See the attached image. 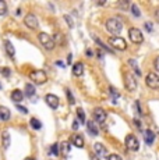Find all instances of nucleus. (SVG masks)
<instances>
[{"label":"nucleus","instance_id":"nucleus-1","mask_svg":"<svg viewBox=\"0 0 159 160\" xmlns=\"http://www.w3.org/2000/svg\"><path fill=\"white\" fill-rule=\"evenodd\" d=\"M106 29H108L110 33H113V35L117 36V33H120L123 29V24L119 18H109L106 21Z\"/></svg>","mask_w":159,"mask_h":160},{"label":"nucleus","instance_id":"nucleus-2","mask_svg":"<svg viewBox=\"0 0 159 160\" xmlns=\"http://www.w3.org/2000/svg\"><path fill=\"white\" fill-rule=\"evenodd\" d=\"M38 38H39V42L42 43V46H43L45 49H48V50H52V49L55 47V41L52 39V36H50L49 33L41 32Z\"/></svg>","mask_w":159,"mask_h":160},{"label":"nucleus","instance_id":"nucleus-3","mask_svg":"<svg viewBox=\"0 0 159 160\" xmlns=\"http://www.w3.org/2000/svg\"><path fill=\"white\" fill-rule=\"evenodd\" d=\"M124 85H126V88H127L130 92H134L137 89V85H138V82H137V78L134 74L131 73H127L126 75H124Z\"/></svg>","mask_w":159,"mask_h":160},{"label":"nucleus","instance_id":"nucleus-4","mask_svg":"<svg viewBox=\"0 0 159 160\" xmlns=\"http://www.w3.org/2000/svg\"><path fill=\"white\" fill-rule=\"evenodd\" d=\"M145 84L151 89H159V75L155 73H148L145 77Z\"/></svg>","mask_w":159,"mask_h":160},{"label":"nucleus","instance_id":"nucleus-5","mask_svg":"<svg viewBox=\"0 0 159 160\" xmlns=\"http://www.w3.org/2000/svg\"><path fill=\"white\" fill-rule=\"evenodd\" d=\"M128 38H130V41L133 43H142L144 41V36H142V32L138 29V28H130V31H128Z\"/></svg>","mask_w":159,"mask_h":160},{"label":"nucleus","instance_id":"nucleus-6","mask_svg":"<svg viewBox=\"0 0 159 160\" xmlns=\"http://www.w3.org/2000/svg\"><path fill=\"white\" fill-rule=\"evenodd\" d=\"M29 77H31L32 82L38 84V85H42V84L46 82V74L43 73L42 70H35V71H32Z\"/></svg>","mask_w":159,"mask_h":160},{"label":"nucleus","instance_id":"nucleus-7","mask_svg":"<svg viewBox=\"0 0 159 160\" xmlns=\"http://www.w3.org/2000/svg\"><path fill=\"white\" fill-rule=\"evenodd\" d=\"M109 43L113 46L114 49H117V50H126L127 49V43L126 41L120 36H113L109 39Z\"/></svg>","mask_w":159,"mask_h":160},{"label":"nucleus","instance_id":"nucleus-8","mask_svg":"<svg viewBox=\"0 0 159 160\" xmlns=\"http://www.w3.org/2000/svg\"><path fill=\"white\" fill-rule=\"evenodd\" d=\"M126 146H127V149H130L131 152L138 151V148H140V142H138V139L136 138V135L130 134V135L126 138Z\"/></svg>","mask_w":159,"mask_h":160},{"label":"nucleus","instance_id":"nucleus-9","mask_svg":"<svg viewBox=\"0 0 159 160\" xmlns=\"http://www.w3.org/2000/svg\"><path fill=\"white\" fill-rule=\"evenodd\" d=\"M24 24H25L29 29H37L38 28V18L34 14H28V15H25V18H24Z\"/></svg>","mask_w":159,"mask_h":160},{"label":"nucleus","instance_id":"nucleus-10","mask_svg":"<svg viewBox=\"0 0 159 160\" xmlns=\"http://www.w3.org/2000/svg\"><path fill=\"white\" fill-rule=\"evenodd\" d=\"M45 102L48 103L49 107H52V109H57V107H59V97L55 95H52V93L45 96Z\"/></svg>","mask_w":159,"mask_h":160},{"label":"nucleus","instance_id":"nucleus-11","mask_svg":"<svg viewBox=\"0 0 159 160\" xmlns=\"http://www.w3.org/2000/svg\"><path fill=\"white\" fill-rule=\"evenodd\" d=\"M94 120L99 124L105 123V120H106V113H105V110L99 109V107L94 110Z\"/></svg>","mask_w":159,"mask_h":160},{"label":"nucleus","instance_id":"nucleus-12","mask_svg":"<svg viewBox=\"0 0 159 160\" xmlns=\"http://www.w3.org/2000/svg\"><path fill=\"white\" fill-rule=\"evenodd\" d=\"M94 149H95V155L98 156V157H106L108 156V151H106V148L102 145V143H99V142H96L95 145H94Z\"/></svg>","mask_w":159,"mask_h":160},{"label":"nucleus","instance_id":"nucleus-13","mask_svg":"<svg viewBox=\"0 0 159 160\" xmlns=\"http://www.w3.org/2000/svg\"><path fill=\"white\" fill-rule=\"evenodd\" d=\"M70 142L73 143L74 146L84 148V139H82V137H81V135H78V134H73L71 138H70Z\"/></svg>","mask_w":159,"mask_h":160},{"label":"nucleus","instance_id":"nucleus-14","mask_svg":"<svg viewBox=\"0 0 159 160\" xmlns=\"http://www.w3.org/2000/svg\"><path fill=\"white\" fill-rule=\"evenodd\" d=\"M84 73V64L82 63H75L73 65V74L75 77H81Z\"/></svg>","mask_w":159,"mask_h":160},{"label":"nucleus","instance_id":"nucleus-15","mask_svg":"<svg viewBox=\"0 0 159 160\" xmlns=\"http://www.w3.org/2000/svg\"><path fill=\"white\" fill-rule=\"evenodd\" d=\"M23 97H24V93L20 89H14L13 92H11V99H13L15 103H18V102L23 100Z\"/></svg>","mask_w":159,"mask_h":160},{"label":"nucleus","instance_id":"nucleus-16","mask_svg":"<svg viewBox=\"0 0 159 160\" xmlns=\"http://www.w3.org/2000/svg\"><path fill=\"white\" fill-rule=\"evenodd\" d=\"M68 153H70V143L64 141L63 143L60 145V155L63 156V157H67Z\"/></svg>","mask_w":159,"mask_h":160},{"label":"nucleus","instance_id":"nucleus-17","mask_svg":"<svg viewBox=\"0 0 159 160\" xmlns=\"http://www.w3.org/2000/svg\"><path fill=\"white\" fill-rule=\"evenodd\" d=\"M10 142H11L10 134L7 132V131H4V132L1 134V143H3V148H4V149H7V148L10 146Z\"/></svg>","mask_w":159,"mask_h":160},{"label":"nucleus","instance_id":"nucleus-18","mask_svg":"<svg viewBox=\"0 0 159 160\" xmlns=\"http://www.w3.org/2000/svg\"><path fill=\"white\" fill-rule=\"evenodd\" d=\"M10 116H11L10 114V110L7 107H4V106H0V119L7 121L10 119Z\"/></svg>","mask_w":159,"mask_h":160},{"label":"nucleus","instance_id":"nucleus-19","mask_svg":"<svg viewBox=\"0 0 159 160\" xmlns=\"http://www.w3.org/2000/svg\"><path fill=\"white\" fill-rule=\"evenodd\" d=\"M86 128H88V131H89L91 135H94V137L98 135V127L95 125L94 121H88V123H86Z\"/></svg>","mask_w":159,"mask_h":160},{"label":"nucleus","instance_id":"nucleus-20","mask_svg":"<svg viewBox=\"0 0 159 160\" xmlns=\"http://www.w3.org/2000/svg\"><path fill=\"white\" fill-rule=\"evenodd\" d=\"M4 47H6V52H7V55H9L10 57H14V55H15V50H14V46L11 45V42H6V43H4Z\"/></svg>","mask_w":159,"mask_h":160},{"label":"nucleus","instance_id":"nucleus-21","mask_svg":"<svg viewBox=\"0 0 159 160\" xmlns=\"http://www.w3.org/2000/svg\"><path fill=\"white\" fill-rule=\"evenodd\" d=\"M144 135H145V142H147V143H148V145H152V142H154V139H155L154 132L148 129V131H145V134H144Z\"/></svg>","mask_w":159,"mask_h":160},{"label":"nucleus","instance_id":"nucleus-22","mask_svg":"<svg viewBox=\"0 0 159 160\" xmlns=\"http://www.w3.org/2000/svg\"><path fill=\"white\" fill-rule=\"evenodd\" d=\"M25 95H27L28 97H32V96L35 95V88L32 87L31 84H27V85H25Z\"/></svg>","mask_w":159,"mask_h":160},{"label":"nucleus","instance_id":"nucleus-23","mask_svg":"<svg viewBox=\"0 0 159 160\" xmlns=\"http://www.w3.org/2000/svg\"><path fill=\"white\" fill-rule=\"evenodd\" d=\"M29 124H31V127L34 128V129H41V128H42L41 121H39L38 119H35V117H32L31 121H29Z\"/></svg>","mask_w":159,"mask_h":160},{"label":"nucleus","instance_id":"nucleus-24","mask_svg":"<svg viewBox=\"0 0 159 160\" xmlns=\"http://www.w3.org/2000/svg\"><path fill=\"white\" fill-rule=\"evenodd\" d=\"M77 114H78V121H80V123H85V113H84V110L78 109Z\"/></svg>","mask_w":159,"mask_h":160},{"label":"nucleus","instance_id":"nucleus-25","mask_svg":"<svg viewBox=\"0 0 159 160\" xmlns=\"http://www.w3.org/2000/svg\"><path fill=\"white\" fill-rule=\"evenodd\" d=\"M128 64H130V65H133V70H134V71H136V74L138 75V77H140V75H141V71H140V68L137 67V63H136V61H134V60H128Z\"/></svg>","mask_w":159,"mask_h":160},{"label":"nucleus","instance_id":"nucleus-26","mask_svg":"<svg viewBox=\"0 0 159 160\" xmlns=\"http://www.w3.org/2000/svg\"><path fill=\"white\" fill-rule=\"evenodd\" d=\"M6 11H7V4L3 0H0V15H4Z\"/></svg>","mask_w":159,"mask_h":160},{"label":"nucleus","instance_id":"nucleus-27","mask_svg":"<svg viewBox=\"0 0 159 160\" xmlns=\"http://www.w3.org/2000/svg\"><path fill=\"white\" fill-rule=\"evenodd\" d=\"M66 93H67V97H68V103L70 105H74V96L71 95V92H70V89H66Z\"/></svg>","mask_w":159,"mask_h":160},{"label":"nucleus","instance_id":"nucleus-28","mask_svg":"<svg viewBox=\"0 0 159 160\" xmlns=\"http://www.w3.org/2000/svg\"><path fill=\"white\" fill-rule=\"evenodd\" d=\"M50 151H52V153H53L55 156H57L59 155V145H57V143H53L52 148H50Z\"/></svg>","mask_w":159,"mask_h":160},{"label":"nucleus","instance_id":"nucleus-29","mask_svg":"<svg viewBox=\"0 0 159 160\" xmlns=\"http://www.w3.org/2000/svg\"><path fill=\"white\" fill-rule=\"evenodd\" d=\"M131 10H133V14H134L136 17H140V15H141L140 9H138V7H137L136 4H133V6H131Z\"/></svg>","mask_w":159,"mask_h":160},{"label":"nucleus","instance_id":"nucleus-30","mask_svg":"<svg viewBox=\"0 0 159 160\" xmlns=\"http://www.w3.org/2000/svg\"><path fill=\"white\" fill-rule=\"evenodd\" d=\"M1 74H3L4 77H10V74H11V71H10V70L7 68V67H3V68H1Z\"/></svg>","mask_w":159,"mask_h":160},{"label":"nucleus","instance_id":"nucleus-31","mask_svg":"<svg viewBox=\"0 0 159 160\" xmlns=\"http://www.w3.org/2000/svg\"><path fill=\"white\" fill-rule=\"evenodd\" d=\"M64 20H66V21H67L68 27H70V28L73 27V20H71V17H70V15H64Z\"/></svg>","mask_w":159,"mask_h":160},{"label":"nucleus","instance_id":"nucleus-32","mask_svg":"<svg viewBox=\"0 0 159 160\" xmlns=\"http://www.w3.org/2000/svg\"><path fill=\"white\" fill-rule=\"evenodd\" d=\"M109 91H110V93L113 95V99H117V97H119V92L114 91V88H109Z\"/></svg>","mask_w":159,"mask_h":160},{"label":"nucleus","instance_id":"nucleus-33","mask_svg":"<svg viewBox=\"0 0 159 160\" xmlns=\"http://www.w3.org/2000/svg\"><path fill=\"white\" fill-rule=\"evenodd\" d=\"M17 109L23 113V114H27L28 113V110H27V107H24V106H20V105H17Z\"/></svg>","mask_w":159,"mask_h":160},{"label":"nucleus","instance_id":"nucleus-34","mask_svg":"<svg viewBox=\"0 0 159 160\" xmlns=\"http://www.w3.org/2000/svg\"><path fill=\"white\" fill-rule=\"evenodd\" d=\"M154 65H155V68H156V71H159V56L154 60Z\"/></svg>","mask_w":159,"mask_h":160},{"label":"nucleus","instance_id":"nucleus-35","mask_svg":"<svg viewBox=\"0 0 159 160\" xmlns=\"http://www.w3.org/2000/svg\"><path fill=\"white\" fill-rule=\"evenodd\" d=\"M109 160H122V157L119 155H110L109 156Z\"/></svg>","mask_w":159,"mask_h":160},{"label":"nucleus","instance_id":"nucleus-36","mask_svg":"<svg viewBox=\"0 0 159 160\" xmlns=\"http://www.w3.org/2000/svg\"><path fill=\"white\" fill-rule=\"evenodd\" d=\"M78 123H80L78 120H75V121H74V124H73V128H74V129H77V128L80 127V124H78Z\"/></svg>","mask_w":159,"mask_h":160},{"label":"nucleus","instance_id":"nucleus-37","mask_svg":"<svg viewBox=\"0 0 159 160\" xmlns=\"http://www.w3.org/2000/svg\"><path fill=\"white\" fill-rule=\"evenodd\" d=\"M155 20H156V21L159 23V9L156 10V11H155Z\"/></svg>","mask_w":159,"mask_h":160},{"label":"nucleus","instance_id":"nucleus-38","mask_svg":"<svg viewBox=\"0 0 159 160\" xmlns=\"http://www.w3.org/2000/svg\"><path fill=\"white\" fill-rule=\"evenodd\" d=\"M145 28L148 31H152V25H151V24H145Z\"/></svg>","mask_w":159,"mask_h":160},{"label":"nucleus","instance_id":"nucleus-39","mask_svg":"<svg viewBox=\"0 0 159 160\" xmlns=\"http://www.w3.org/2000/svg\"><path fill=\"white\" fill-rule=\"evenodd\" d=\"M91 160H99V157L96 155H91Z\"/></svg>","mask_w":159,"mask_h":160},{"label":"nucleus","instance_id":"nucleus-40","mask_svg":"<svg viewBox=\"0 0 159 160\" xmlns=\"http://www.w3.org/2000/svg\"><path fill=\"white\" fill-rule=\"evenodd\" d=\"M86 56H88V57H91V56H92V52L89 50V49H88V50H86Z\"/></svg>","mask_w":159,"mask_h":160},{"label":"nucleus","instance_id":"nucleus-41","mask_svg":"<svg viewBox=\"0 0 159 160\" xmlns=\"http://www.w3.org/2000/svg\"><path fill=\"white\" fill-rule=\"evenodd\" d=\"M134 123H136V125H137L138 128L141 127V124H140V121H138V120H134Z\"/></svg>","mask_w":159,"mask_h":160},{"label":"nucleus","instance_id":"nucleus-42","mask_svg":"<svg viewBox=\"0 0 159 160\" xmlns=\"http://www.w3.org/2000/svg\"><path fill=\"white\" fill-rule=\"evenodd\" d=\"M24 160H35V159H32V157H27V159H24Z\"/></svg>","mask_w":159,"mask_h":160},{"label":"nucleus","instance_id":"nucleus-43","mask_svg":"<svg viewBox=\"0 0 159 160\" xmlns=\"http://www.w3.org/2000/svg\"><path fill=\"white\" fill-rule=\"evenodd\" d=\"M0 88H1V84H0Z\"/></svg>","mask_w":159,"mask_h":160}]
</instances>
